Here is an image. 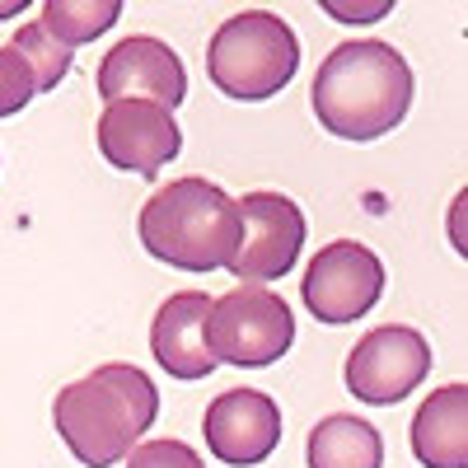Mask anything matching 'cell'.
<instances>
[{"instance_id": "obj_1", "label": "cell", "mask_w": 468, "mask_h": 468, "mask_svg": "<svg viewBox=\"0 0 468 468\" xmlns=\"http://www.w3.org/2000/svg\"><path fill=\"white\" fill-rule=\"evenodd\" d=\"M309 103H314V117L328 136L361 141V145L379 141L394 127H403L412 108V66L394 43L351 37V43L324 57Z\"/></svg>"}, {"instance_id": "obj_2", "label": "cell", "mask_w": 468, "mask_h": 468, "mask_svg": "<svg viewBox=\"0 0 468 468\" xmlns=\"http://www.w3.org/2000/svg\"><path fill=\"white\" fill-rule=\"evenodd\" d=\"M154 417H160V388L127 361L94 366L85 379H70L52 403L57 436L85 468H112L127 459Z\"/></svg>"}, {"instance_id": "obj_3", "label": "cell", "mask_w": 468, "mask_h": 468, "mask_svg": "<svg viewBox=\"0 0 468 468\" xmlns=\"http://www.w3.org/2000/svg\"><path fill=\"white\" fill-rule=\"evenodd\" d=\"M141 249L183 271H216L229 267L244 239V220L234 197L211 178H174L165 183L136 216Z\"/></svg>"}, {"instance_id": "obj_4", "label": "cell", "mask_w": 468, "mask_h": 468, "mask_svg": "<svg viewBox=\"0 0 468 468\" xmlns=\"http://www.w3.org/2000/svg\"><path fill=\"white\" fill-rule=\"evenodd\" d=\"M300 70V37L286 19L267 10L229 15L207 43V75L211 85L234 103L277 99Z\"/></svg>"}, {"instance_id": "obj_5", "label": "cell", "mask_w": 468, "mask_h": 468, "mask_svg": "<svg viewBox=\"0 0 468 468\" xmlns=\"http://www.w3.org/2000/svg\"><path fill=\"white\" fill-rule=\"evenodd\" d=\"M295 346V314L277 291L262 286H234L211 300L207 314V351L216 366L262 370L277 366Z\"/></svg>"}, {"instance_id": "obj_6", "label": "cell", "mask_w": 468, "mask_h": 468, "mask_svg": "<svg viewBox=\"0 0 468 468\" xmlns=\"http://www.w3.org/2000/svg\"><path fill=\"white\" fill-rule=\"evenodd\" d=\"M304 304L328 328L366 319L384 291V262L356 239H333L304 267Z\"/></svg>"}, {"instance_id": "obj_7", "label": "cell", "mask_w": 468, "mask_h": 468, "mask_svg": "<svg viewBox=\"0 0 468 468\" xmlns=\"http://www.w3.org/2000/svg\"><path fill=\"white\" fill-rule=\"evenodd\" d=\"M426 370H431V346H426V337L408 324H384V328H370L351 346L346 388L361 403L394 408L426 379Z\"/></svg>"}, {"instance_id": "obj_8", "label": "cell", "mask_w": 468, "mask_h": 468, "mask_svg": "<svg viewBox=\"0 0 468 468\" xmlns=\"http://www.w3.org/2000/svg\"><path fill=\"white\" fill-rule=\"evenodd\" d=\"M244 220V239L234 253L229 271L244 286H267L286 277L304 249V211L286 197V192H244L234 202Z\"/></svg>"}, {"instance_id": "obj_9", "label": "cell", "mask_w": 468, "mask_h": 468, "mask_svg": "<svg viewBox=\"0 0 468 468\" xmlns=\"http://www.w3.org/2000/svg\"><path fill=\"white\" fill-rule=\"evenodd\" d=\"M178 150H183V132H178V117L169 108L141 103V99L103 103V117H99V154H103L112 169L154 178Z\"/></svg>"}, {"instance_id": "obj_10", "label": "cell", "mask_w": 468, "mask_h": 468, "mask_svg": "<svg viewBox=\"0 0 468 468\" xmlns=\"http://www.w3.org/2000/svg\"><path fill=\"white\" fill-rule=\"evenodd\" d=\"M94 85L108 103L117 99H141V103H160V108H178L187 94V70L178 61V52L160 37H122L112 43L99 61Z\"/></svg>"}, {"instance_id": "obj_11", "label": "cell", "mask_w": 468, "mask_h": 468, "mask_svg": "<svg viewBox=\"0 0 468 468\" xmlns=\"http://www.w3.org/2000/svg\"><path fill=\"white\" fill-rule=\"evenodd\" d=\"M202 441L220 463L253 468L282 441V408L267 394H258V388H225L220 399L207 403Z\"/></svg>"}, {"instance_id": "obj_12", "label": "cell", "mask_w": 468, "mask_h": 468, "mask_svg": "<svg viewBox=\"0 0 468 468\" xmlns=\"http://www.w3.org/2000/svg\"><path fill=\"white\" fill-rule=\"evenodd\" d=\"M207 314H211V295L202 291H178L154 314L150 351L174 379H207L216 370L207 351Z\"/></svg>"}, {"instance_id": "obj_13", "label": "cell", "mask_w": 468, "mask_h": 468, "mask_svg": "<svg viewBox=\"0 0 468 468\" xmlns=\"http://www.w3.org/2000/svg\"><path fill=\"white\" fill-rule=\"evenodd\" d=\"M412 454L421 468H468V388L445 384L412 417Z\"/></svg>"}, {"instance_id": "obj_14", "label": "cell", "mask_w": 468, "mask_h": 468, "mask_svg": "<svg viewBox=\"0 0 468 468\" xmlns=\"http://www.w3.org/2000/svg\"><path fill=\"white\" fill-rule=\"evenodd\" d=\"M309 468H384V441L356 412H333L309 431Z\"/></svg>"}, {"instance_id": "obj_15", "label": "cell", "mask_w": 468, "mask_h": 468, "mask_svg": "<svg viewBox=\"0 0 468 468\" xmlns=\"http://www.w3.org/2000/svg\"><path fill=\"white\" fill-rule=\"evenodd\" d=\"M122 5L117 0H48L37 10V24H43L61 48H80V43H94L103 28L117 24Z\"/></svg>"}, {"instance_id": "obj_16", "label": "cell", "mask_w": 468, "mask_h": 468, "mask_svg": "<svg viewBox=\"0 0 468 468\" xmlns=\"http://www.w3.org/2000/svg\"><path fill=\"white\" fill-rule=\"evenodd\" d=\"M10 48L24 57V66H28V75H33V90H37V94H43V90H57L61 75L70 70V48H61L37 19L15 28V43H10Z\"/></svg>"}, {"instance_id": "obj_17", "label": "cell", "mask_w": 468, "mask_h": 468, "mask_svg": "<svg viewBox=\"0 0 468 468\" xmlns=\"http://www.w3.org/2000/svg\"><path fill=\"white\" fill-rule=\"evenodd\" d=\"M33 75L15 48H0V117H15L19 108L33 103Z\"/></svg>"}, {"instance_id": "obj_18", "label": "cell", "mask_w": 468, "mask_h": 468, "mask_svg": "<svg viewBox=\"0 0 468 468\" xmlns=\"http://www.w3.org/2000/svg\"><path fill=\"white\" fill-rule=\"evenodd\" d=\"M127 468H207V463H202V454L192 450V445H183L178 436H169V441L136 445L127 454Z\"/></svg>"}, {"instance_id": "obj_19", "label": "cell", "mask_w": 468, "mask_h": 468, "mask_svg": "<svg viewBox=\"0 0 468 468\" xmlns=\"http://www.w3.org/2000/svg\"><path fill=\"white\" fill-rule=\"evenodd\" d=\"M328 19H342V24H370V19H384L388 15V0H375V5H342V0H328Z\"/></svg>"}, {"instance_id": "obj_20", "label": "cell", "mask_w": 468, "mask_h": 468, "mask_svg": "<svg viewBox=\"0 0 468 468\" xmlns=\"http://www.w3.org/2000/svg\"><path fill=\"white\" fill-rule=\"evenodd\" d=\"M24 5H0V19H5V15H19Z\"/></svg>"}]
</instances>
